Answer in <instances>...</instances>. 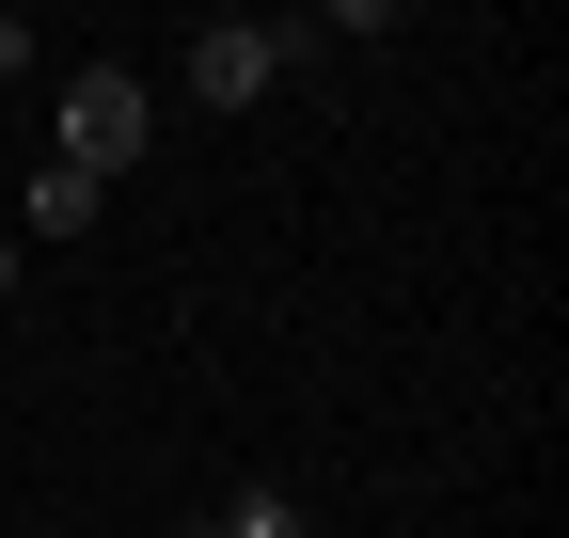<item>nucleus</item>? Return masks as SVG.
I'll return each mask as SVG.
<instances>
[{
  "label": "nucleus",
  "mask_w": 569,
  "mask_h": 538,
  "mask_svg": "<svg viewBox=\"0 0 569 538\" xmlns=\"http://www.w3.org/2000/svg\"><path fill=\"white\" fill-rule=\"evenodd\" d=\"M0 286H17V238H0Z\"/></svg>",
  "instance_id": "nucleus-5"
},
{
  "label": "nucleus",
  "mask_w": 569,
  "mask_h": 538,
  "mask_svg": "<svg viewBox=\"0 0 569 538\" xmlns=\"http://www.w3.org/2000/svg\"><path fill=\"white\" fill-rule=\"evenodd\" d=\"M142 127H159V96H142L127 63H80V80H63V175H96V190H111V175L142 159Z\"/></svg>",
  "instance_id": "nucleus-1"
},
{
  "label": "nucleus",
  "mask_w": 569,
  "mask_h": 538,
  "mask_svg": "<svg viewBox=\"0 0 569 538\" xmlns=\"http://www.w3.org/2000/svg\"><path fill=\"white\" fill-rule=\"evenodd\" d=\"M206 522H222V538H301V507H284L269 476H253V491H222V507H206Z\"/></svg>",
  "instance_id": "nucleus-4"
},
{
  "label": "nucleus",
  "mask_w": 569,
  "mask_h": 538,
  "mask_svg": "<svg viewBox=\"0 0 569 538\" xmlns=\"http://www.w3.org/2000/svg\"><path fill=\"white\" fill-rule=\"evenodd\" d=\"M174 538H222V522H174Z\"/></svg>",
  "instance_id": "nucleus-6"
},
{
  "label": "nucleus",
  "mask_w": 569,
  "mask_h": 538,
  "mask_svg": "<svg viewBox=\"0 0 569 538\" xmlns=\"http://www.w3.org/2000/svg\"><path fill=\"white\" fill-rule=\"evenodd\" d=\"M80 222H96V175L48 159V175H32V238H80Z\"/></svg>",
  "instance_id": "nucleus-3"
},
{
  "label": "nucleus",
  "mask_w": 569,
  "mask_h": 538,
  "mask_svg": "<svg viewBox=\"0 0 569 538\" xmlns=\"http://www.w3.org/2000/svg\"><path fill=\"white\" fill-rule=\"evenodd\" d=\"M284 63H301V17H206V32H190V96H206V111H253Z\"/></svg>",
  "instance_id": "nucleus-2"
}]
</instances>
